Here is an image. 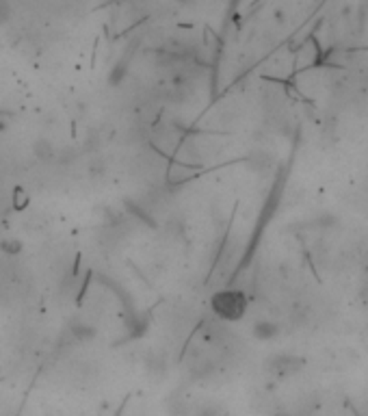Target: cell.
<instances>
[{"label":"cell","instance_id":"1","mask_svg":"<svg viewBox=\"0 0 368 416\" xmlns=\"http://www.w3.org/2000/svg\"><path fill=\"white\" fill-rule=\"evenodd\" d=\"M210 308L224 321H241L247 312V297L241 291H219L210 299Z\"/></svg>","mask_w":368,"mask_h":416},{"label":"cell","instance_id":"3","mask_svg":"<svg viewBox=\"0 0 368 416\" xmlns=\"http://www.w3.org/2000/svg\"><path fill=\"white\" fill-rule=\"evenodd\" d=\"M0 251H5L7 256H16L22 251V243L18 239H3L0 241Z\"/></svg>","mask_w":368,"mask_h":416},{"label":"cell","instance_id":"2","mask_svg":"<svg viewBox=\"0 0 368 416\" xmlns=\"http://www.w3.org/2000/svg\"><path fill=\"white\" fill-rule=\"evenodd\" d=\"M275 334H278V326L271 323V321H260V323L253 326V336L258 340H271Z\"/></svg>","mask_w":368,"mask_h":416}]
</instances>
